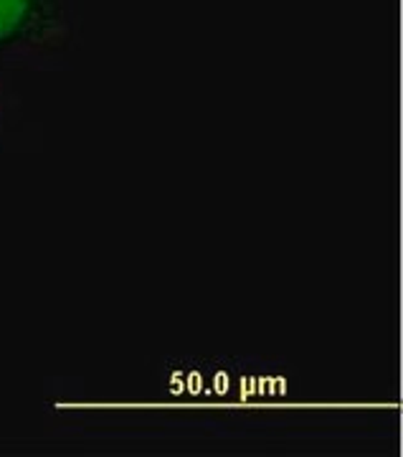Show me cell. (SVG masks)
<instances>
[{"label":"cell","instance_id":"1","mask_svg":"<svg viewBox=\"0 0 403 457\" xmlns=\"http://www.w3.org/2000/svg\"><path fill=\"white\" fill-rule=\"evenodd\" d=\"M46 13L49 0H0V49L31 38Z\"/></svg>","mask_w":403,"mask_h":457}]
</instances>
